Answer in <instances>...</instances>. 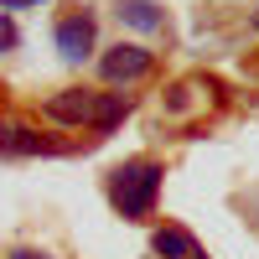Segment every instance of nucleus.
Returning <instances> with one entry per match:
<instances>
[{
	"mask_svg": "<svg viewBox=\"0 0 259 259\" xmlns=\"http://www.w3.org/2000/svg\"><path fill=\"white\" fill-rule=\"evenodd\" d=\"M161 177H166L161 161H150V156L114 166V177H109L114 212L119 218H150V207H156V197H161Z\"/></svg>",
	"mask_w": 259,
	"mask_h": 259,
	"instance_id": "1",
	"label": "nucleus"
},
{
	"mask_svg": "<svg viewBox=\"0 0 259 259\" xmlns=\"http://www.w3.org/2000/svg\"><path fill=\"white\" fill-rule=\"evenodd\" d=\"M145 73H150V52L135 47V41H119V47H109L99 57V78L104 83H135Z\"/></svg>",
	"mask_w": 259,
	"mask_h": 259,
	"instance_id": "2",
	"label": "nucleus"
},
{
	"mask_svg": "<svg viewBox=\"0 0 259 259\" xmlns=\"http://www.w3.org/2000/svg\"><path fill=\"white\" fill-rule=\"evenodd\" d=\"M94 114H99V94L89 89H62L47 99V119L57 124H94Z\"/></svg>",
	"mask_w": 259,
	"mask_h": 259,
	"instance_id": "3",
	"label": "nucleus"
},
{
	"mask_svg": "<svg viewBox=\"0 0 259 259\" xmlns=\"http://www.w3.org/2000/svg\"><path fill=\"white\" fill-rule=\"evenodd\" d=\"M57 52L68 57V62H83V57L94 52V16H89V11L57 21Z\"/></svg>",
	"mask_w": 259,
	"mask_h": 259,
	"instance_id": "4",
	"label": "nucleus"
},
{
	"mask_svg": "<svg viewBox=\"0 0 259 259\" xmlns=\"http://www.w3.org/2000/svg\"><path fill=\"white\" fill-rule=\"evenodd\" d=\"M150 249H156L161 259H202L197 239H192L187 228H177V223H166V228H156V239H150Z\"/></svg>",
	"mask_w": 259,
	"mask_h": 259,
	"instance_id": "5",
	"label": "nucleus"
},
{
	"mask_svg": "<svg viewBox=\"0 0 259 259\" xmlns=\"http://www.w3.org/2000/svg\"><path fill=\"white\" fill-rule=\"evenodd\" d=\"M114 16L124 21V26H135V31H156L161 26V6H150V0H119Z\"/></svg>",
	"mask_w": 259,
	"mask_h": 259,
	"instance_id": "6",
	"label": "nucleus"
},
{
	"mask_svg": "<svg viewBox=\"0 0 259 259\" xmlns=\"http://www.w3.org/2000/svg\"><path fill=\"white\" fill-rule=\"evenodd\" d=\"M124 114H130V99H124V94H99V114H94V130H99V135H109V130H114Z\"/></svg>",
	"mask_w": 259,
	"mask_h": 259,
	"instance_id": "7",
	"label": "nucleus"
},
{
	"mask_svg": "<svg viewBox=\"0 0 259 259\" xmlns=\"http://www.w3.org/2000/svg\"><path fill=\"white\" fill-rule=\"evenodd\" d=\"M16 156H57V140H41L36 130L16 124Z\"/></svg>",
	"mask_w": 259,
	"mask_h": 259,
	"instance_id": "8",
	"label": "nucleus"
},
{
	"mask_svg": "<svg viewBox=\"0 0 259 259\" xmlns=\"http://www.w3.org/2000/svg\"><path fill=\"white\" fill-rule=\"evenodd\" d=\"M0 156H16V124H0Z\"/></svg>",
	"mask_w": 259,
	"mask_h": 259,
	"instance_id": "9",
	"label": "nucleus"
},
{
	"mask_svg": "<svg viewBox=\"0 0 259 259\" xmlns=\"http://www.w3.org/2000/svg\"><path fill=\"white\" fill-rule=\"evenodd\" d=\"M6 47H16V26H11L6 16H0V52H6Z\"/></svg>",
	"mask_w": 259,
	"mask_h": 259,
	"instance_id": "10",
	"label": "nucleus"
},
{
	"mask_svg": "<svg viewBox=\"0 0 259 259\" xmlns=\"http://www.w3.org/2000/svg\"><path fill=\"white\" fill-rule=\"evenodd\" d=\"M26 6H41V0H0V11H26Z\"/></svg>",
	"mask_w": 259,
	"mask_h": 259,
	"instance_id": "11",
	"label": "nucleus"
},
{
	"mask_svg": "<svg viewBox=\"0 0 259 259\" xmlns=\"http://www.w3.org/2000/svg\"><path fill=\"white\" fill-rule=\"evenodd\" d=\"M11 259H47V254H36V249H16Z\"/></svg>",
	"mask_w": 259,
	"mask_h": 259,
	"instance_id": "12",
	"label": "nucleus"
}]
</instances>
